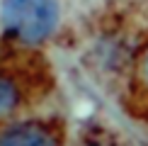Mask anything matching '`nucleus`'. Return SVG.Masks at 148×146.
<instances>
[{
    "instance_id": "f03ea898",
    "label": "nucleus",
    "mask_w": 148,
    "mask_h": 146,
    "mask_svg": "<svg viewBox=\"0 0 148 146\" xmlns=\"http://www.w3.org/2000/svg\"><path fill=\"white\" fill-rule=\"evenodd\" d=\"M0 146H66V129L51 117L20 114L0 122Z\"/></svg>"
},
{
    "instance_id": "20e7f679",
    "label": "nucleus",
    "mask_w": 148,
    "mask_h": 146,
    "mask_svg": "<svg viewBox=\"0 0 148 146\" xmlns=\"http://www.w3.org/2000/svg\"><path fill=\"white\" fill-rule=\"evenodd\" d=\"M131 71H134V83H136V88L148 97V41L136 51Z\"/></svg>"
},
{
    "instance_id": "f257e3e1",
    "label": "nucleus",
    "mask_w": 148,
    "mask_h": 146,
    "mask_svg": "<svg viewBox=\"0 0 148 146\" xmlns=\"http://www.w3.org/2000/svg\"><path fill=\"white\" fill-rule=\"evenodd\" d=\"M63 0H0V36L15 49H41L61 32Z\"/></svg>"
},
{
    "instance_id": "7ed1b4c3",
    "label": "nucleus",
    "mask_w": 148,
    "mask_h": 146,
    "mask_svg": "<svg viewBox=\"0 0 148 146\" xmlns=\"http://www.w3.org/2000/svg\"><path fill=\"white\" fill-rule=\"evenodd\" d=\"M29 105V85L17 71L0 63V122L24 114Z\"/></svg>"
}]
</instances>
